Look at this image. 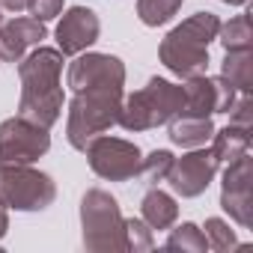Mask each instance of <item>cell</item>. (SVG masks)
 I'll return each mask as SVG.
<instances>
[{
    "label": "cell",
    "mask_w": 253,
    "mask_h": 253,
    "mask_svg": "<svg viewBox=\"0 0 253 253\" xmlns=\"http://www.w3.org/2000/svg\"><path fill=\"white\" fill-rule=\"evenodd\" d=\"M63 54L57 48L36 45L27 57L18 60V78H21V98H18V116L51 128L63 113Z\"/></svg>",
    "instance_id": "cell-1"
},
{
    "label": "cell",
    "mask_w": 253,
    "mask_h": 253,
    "mask_svg": "<svg viewBox=\"0 0 253 253\" xmlns=\"http://www.w3.org/2000/svg\"><path fill=\"white\" fill-rule=\"evenodd\" d=\"M217 30H220V18L214 12H197L185 18L179 27H173L158 48V57L167 66V72H173L182 81L206 75L209 45L217 39Z\"/></svg>",
    "instance_id": "cell-2"
},
{
    "label": "cell",
    "mask_w": 253,
    "mask_h": 253,
    "mask_svg": "<svg viewBox=\"0 0 253 253\" xmlns=\"http://www.w3.org/2000/svg\"><path fill=\"white\" fill-rule=\"evenodd\" d=\"M122 110V86L119 84H98L78 89L75 98L69 101V116H66V137L69 143L84 152L86 143L98 134H104L110 125H116Z\"/></svg>",
    "instance_id": "cell-3"
},
{
    "label": "cell",
    "mask_w": 253,
    "mask_h": 253,
    "mask_svg": "<svg viewBox=\"0 0 253 253\" xmlns=\"http://www.w3.org/2000/svg\"><path fill=\"white\" fill-rule=\"evenodd\" d=\"M182 104H185V92L179 84L167 78H149L143 89L122 98V110L116 122L125 131H149L176 119L182 113Z\"/></svg>",
    "instance_id": "cell-4"
},
{
    "label": "cell",
    "mask_w": 253,
    "mask_h": 253,
    "mask_svg": "<svg viewBox=\"0 0 253 253\" xmlns=\"http://www.w3.org/2000/svg\"><path fill=\"white\" fill-rule=\"evenodd\" d=\"M81 229L84 247L92 253H122L125 250V217L116 197L101 188H89L81 200Z\"/></svg>",
    "instance_id": "cell-5"
},
{
    "label": "cell",
    "mask_w": 253,
    "mask_h": 253,
    "mask_svg": "<svg viewBox=\"0 0 253 253\" xmlns=\"http://www.w3.org/2000/svg\"><path fill=\"white\" fill-rule=\"evenodd\" d=\"M57 200V185L48 173L30 164H0V203L15 211H42Z\"/></svg>",
    "instance_id": "cell-6"
},
{
    "label": "cell",
    "mask_w": 253,
    "mask_h": 253,
    "mask_svg": "<svg viewBox=\"0 0 253 253\" xmlns=\"http://www.w3.org/2000/svg\"><path fill=\"white\" fill-rule=\"evenodd\" d=\"M86 161H89V170L107 182H128L137 176L140 170V149L137 143L131 140H122V137H107V134H98L86 143Z\"/></svg>",
    "instance_id": "cell-7"
},
{
    "label": "cell",
    "mask_w": 253,
    "mask_h": 253,
    "mask_svg": "<svg viewBox=\"0 0 253 253\" xmlns=\"http://www.w3.org/2000/svg\"><path fill=\"white\" fill-rule=\"evenodd\" d=\"M51 149V134L42 125L12 116L0 122V164H33Z\"/></svg>",
    "instance_id": "cell-8"
},
{
    "label": "cell",
    "mask_w": 253,
    "mask_h": 253,
    "mask_svg": "<svg viewBox=\"0 0 253 253\" xmlns=\"http://www.w3.org/2000/svg\"><path fill=\"white\" fill-rule=\"evenodd\" d=\"M182 92H185V104H182V113L179 116H214V113H226L238 95V89L223 78H209V75H197V78H188L182 84Z\"/></svg>",
    "instance_id": "cell-9"
},
{
    "label": "cell",
    "mask_w": 253,
    "mask_h": 253,
    "mask_svg": "<svg viewBox=\"0 0 253 253\" xmlns=\"http://www.w3.org/2000/svg\"><path fill=\"white\" fill-rule=\"evenodd\" d=\"M214 176H217V158L211 155V149L197 146L188 155L173 158V167L167 173V182H170V188L179 197L191 200V197L206 194L209 185L214 182Z\"/></svg>",
    "instance_id": "cell-10"
},
{
    "label": "cell",
    "mask_w": 253,
    "mask_h": 253,
    "mask_svg": "<svg viewBox=\"0 0 253 253\" xmlns=\"http://www.w3.org/2000/svg\"><path fill=\"white\" fill-rule=\"evenodd\" d=\"M220 209L238 223L250 226L253 223V185H250V155L235 158L226 164L223 182H220Z\"/></svg>",
    "instance_id": "cell-11"
},
{
    "label": "cell",
    "mask_w": 253,
    "mask_h": 253,
    "mask_svg": "<svg viewBox=\"0 0 253 253\" xmlns=\"http://www.w3.org/2000/svg\"><path fill=\"white\" fill-rule=\"evenodd\" d=\"M69 89H86L98 84H119L125 86V63L113 54H78L75 63L69 66Z\"/></svg>",
    "instance_id": "cell-12"
},
{
    "label": "cell",
    "mask_w": 253,
    "mask_h": 253,
    "mask_svg": "<svg viewBox=\"0 0 253 253\" xmlns=\"http://www.w3.org/2000/svg\"><path fill=\"white\" fill-rule=\"evenodd\" d=\"M98 33H101L98 15L86 6H72L57 24V51L66 57H78L92 42H98Z\"/></svg>",
    "instance_id": "cell-13"
},
{
    "label": "cell",
    "mask_w": 253,
    "mask_h": 253,
    "mask_svg": "<svg viewBox=\"0 0 253 253\" xmlns=\"http://www.w3.org/2000/svg\"><path fill=\"white\" fill-rule=\"evenodd\" d=\"M45 36H48L45 21H36V18H12L6 24H0V60L18 63L27 54V48L42 45Z\"/></svg>",
    "instance_id": "cell-14"
},
{
    "label": "cell",
    "mask_w": 253,
    "mask_h": 253,
    "mask_svg": "<svg viewBox=\"0 0 253 253\" xmlns=\"http://www.w3.org/2000/svg\"><path fill=\"white\" fill-rule=\"evenodd\" d=\"M214 134L211 116H176L170 119V140L182 149H197L206 146Z\"/></svg>",
    "instance_id": "cell-15"
},
{
    "label": "cell",
    "mask_w": 253,
    "mask_h": 253,
    "mask_svg": "<svg viewBox=\"0 0 253 253\" xmlns=\"http://www.w3.org/2000/svg\"><path fill=\"white\" fill-rule=\"evenodd\" d=\"M247 149H250V128L247 125L229 122L226 128L211 134V155L217 158V164H232L235 158L247 155Z\"/></svg>",
    "instance_id": "cell-16"
},
{
    "label": "cell",
    "mask_w": 253,
    "mask_h": 253,
    "mask_svg": "<svg viewBox=\"0 0 253 253\" xmlns=\"http://www.w3.org/2000/svg\"><path fill=\"white\" fill-rule=\"evenodd\" d=\"M140 214L152 229H170L176 223V217H179V206L167 191H161L155 185V188L146 191V197L140 203Z\"/></svg>",
    "instance_id": "cell-17"
},
{
    "label": "cell",
    "mask_w": 253,
    "mask_h": 253,
    "mask_svg": "<svg viewBox=\"0 0 253 253\" xmlns=\"http://www.w3.org/2000/svg\"><path fill=\"white\" fill-rule=\"evenodd\" d=\"M220 75L238 92H250L253 89V51H226L220 63Z\"/></svg>",
    "instance_id": "cell-18"
},
{
    "label": "cell",
    "mask_w": 253,
    "mask_h": 253,
    "mask_svg": "<svg viewBox=\"0 0 253 253\" xmlns=\"http://www.w3.org/2000/svg\"><path fill=\"white\" fill-rule=\"evenodd\" d=\"M217 39L223 45V51H250L253 45V30H250V15H235L226 24H220Z\"/></svg>",
    "instance_id": "cell-19"
},
{
    "label": "cell",
    "mask_w": 253,
    "mask_h": 253,
    "mask_svg": "<svg viewBox=\"0 0 253 253\" xmlns=\"http://www.w3.org/2000/svg\"><path fill=\"white\" fill-rule=\"evenodd\" d=\"M170 167H173V152H167V149H155V152H149L146 158H140V170H137L140 185L155 188L158 182H167Z\"/></svg>",
    "instance_id": "cell-20"
},
{
    "label": "cell",
    "mask_w": 253,
    "mask_h": 253,
    "mask_svg": "<svg viewBox=\"0 0 253 253\" xmlns=\"http://www.w3.org/2000/svg\"><path fill=\"white\" fill-rule=\"evenodd\" d=\"M182 3L185 0H137V18L146 27H161L182 9Z\"/></svg>",
    "instance_id": "cell-21"
},
{
    "label": "cell",
    "mask_w": 253,
    "mask_h": 253,
    "mask_svg": "<svg viewBox=\"0 0 253 253\" xmlns=\"http://www.w3.org/2000/svg\"><path fill=\"white\" fill-rule=\"evenodd\" d=\"M167 250H191V253H206L209 250V241L203 235V229L191 220H185L182 226H176L170 235H167Z\"/></svg>",
    "instance_id": "cell-22"
},
{
    "label": "cell",
    "mask_w": 253,
    "mask_h": 253,
    "mask_svg": "<svg viewBox=\"0 0 253 253\" xmlns=\"http://www.w3.org/2000/svg\"><path fill=\"white\" fill-rule=\"evenodd\" d=\"M155 241H152V226L143 220V217H125V250L131 253H146L152 250Z\"/></svg>",
    "instance_id": "cell-23"
},
{
    "label": "cell",
    "mask_w": 253,
    "mask_h": 253,
    "mask_svg": "<svg viewBox=\"0 0 253 253\" xmlns=\"http://www.w3.org/2000/svg\"><path fill=\"white\" fill-rule=\"evenodd\" d=\"M206 232V241H209V250H229V247H238V238H235V232L229 229V223L226 220H220V217H209L206 220V226H203Z\"/></svg>",
    "instance_id": "cell-24"
},
{
    "label": "cell",
    "mask_w": 253,
    "mask_h": 253,
    "mask_svg": "<svg viewBox=\"0 0 253 253\" xmlns=\"http://www.w3.org/2000/svg\"><path fill=\"white\" fill-rule=\"evenodd\" d=\"M27 9L36 21H51L63 12V0H30Z\"/></svg>",
    "instance_id": "cell-25"
},
{
    "label": "cell",
    "mask_w": 253,
    "mask_h": 253,
    "mask_svg": "<svg viewBox=\"0 0 253 253\" xmlns=\"http://www.w3.org/2000/svg\"><path fill=\"white\" fill-rule=\"evenodd\" d=\"M27 3H30V0H0V9H9V12H21V9H27Z\"/></svg>",
    "instance_id": "cell-26"
},
{
    "label": "cell",
    "mask_w": 253,
    "mask_h": 253,
    "mask_svg": "<svg viewBox=\"0 0 253 253\" xmlns=\"http://www.w3.org/2000/svg\"><path fill=\"white\" fill-rule=\"evenodd\" d=\"M6 229H9V211H6L3 203H0V238L6 235Z\"/></svg>",
    "instance_id": "cell-27"
},
{
    "label": "cell",
    "mask_w": 253,
    "mask_h": 253,
    "mask_svg": "<svg viewBox=\"0 0 253 253\" xmlns=\"http://www.w3.org/2000/svg\"><path fill=\"white\" fill-rule=\"evenodd\" d=\"M220 3H229V6H244V3H250V0H220Z\"/></svg>",
    "instance_id": "cell-28"
},
{
    "label": "cell",
    "mask_w": 253,
    "mask_h": 253,
    "mask_svg": "<svg viewBox=\"0 0 253 253\" xmlns=\"http://www.w3.org/2000/svg\"><path fill=\"white\" fill-rule=\"evenodd\" d=\"M0 24H3V9H0Z\"/></svg>",
    "instance_id": "cell-29"
}]
</instances>
